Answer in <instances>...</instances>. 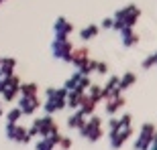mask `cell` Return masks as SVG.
<instances>
[{
  "label": "cell",
  "mask_w": 157,
  "mask_h": 150,
  "mask_svg": "<svg viewBox=\"0 0 157 150\" xmlns=\"http://www.w3.org/2000/svg\"><path fill=\"white\" fill-rule=\"evenodd\" d=\"M57 33L61 35V39H63V37L70 33V24L65 23V20H59V23H57Z\"/></svg>",
  "instance_id": "cell-1"
},
{
  "label": "cell",
  "mask_w": 157,
  "mask_h": 150,
  "mask_svg": "<svg viewBox=\"0 0 157 150\" xmlns=\"http://www.w3.org/2000/svg\"><path fill=\"white\" fill-rule=\"evenodd\" d=\"M92 35H96V27H88V29L82 33V37H84V39H90Z\"/></svg>",
  "instance_id": "cell-2"
},
{
  "label": "cell",
  "mask_w": 157,
  "mask_h": 150,
  "mask_svg": "<svg viewBox=\"0 0 157 150\" xmlns=\"http://www.w3.org/2000/svg\"><path fill=\"white\" fill-rule=\"evenodd\" d=\"M133 79H135V75H131V73L124 75V79H122V87H124V85H131V83H133Z\"/></svg>",
  "instance_id": "cell-3"
}]
</instances>
